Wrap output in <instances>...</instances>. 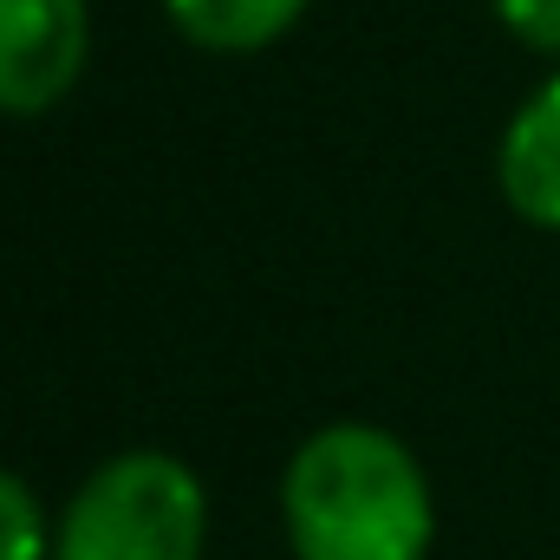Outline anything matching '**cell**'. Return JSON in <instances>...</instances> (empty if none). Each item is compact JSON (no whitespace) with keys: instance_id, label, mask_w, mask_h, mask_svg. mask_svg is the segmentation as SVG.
<instances>
[{"instance_id":"cell-6","label":"cell","mask_w":560,"mask_h":560,"mask_svg":"<svg viewBox=\"0 0 560 560\" xmlns=\"http://www.w3.org/2000/svg\"><path fill=\"white\" fill-rule=\"evenodd\" d=\"M0 560H46V515L20 476L0 469Z\"/></svg>"},{"instance_id":"cell-3","label":"cell","mask_w":560,"mask_h":560,"mask_svg":"<svg viewBox=\"0 0 560 560\" xmlns=\"http://www.w3.org/2000/svg\"><path fill=\"white\" fill-rule=\"evenodd\" d=\"M92 52L85 0H0V118L52 112Z\"/></svg>"},{"instance_id":"cell-4","label":"cell","mask_w":560,"mask_h":560,"mask_svg":"<svg viewBox=\"0 0 560 560\" xmlns=\"http://www.w3.org/2000/svg\"><path fill=\"white\" fill-rule=\"evenodd\" d=\"M502 196L522 222L535 229H560V72L522 98V112L502 131V156H495Z\"/></svg>"},{"instance_id":"cell-1","label":"cell","mask_w":560,"mask_h":560,"mask_svg":"<svg viewBox=\"0 0 560 560\" xmlns=\"http://www.w3.org/2000/svg\"><path fill=\"white\" fill-rule=\"evenodd\" d=\"M280 515L300 560H423L436 528L418 456L378 423L313 430L287 463Z\"/></svg>"},{"instance_id":"cell-7","label":"cell","mask_w":560,"mask_h":560,"mask_svg":"<svg viewBox=\"0 0 560 560\" xmlns=\"http://www.w3.org/2000/svg\"><path fill=\"white\" fill-rule=\"evenodd\" d=\"M495 20L541 59H560V0H495Z\"/></svg>"},{"instance_id":"cell-5","label":"cell","mask_w":560,"mask_h":560,"mask_svg":"<svg viewBox=\"0 0 560 560\" xmlns=\"http://www.w3.org/2000/svg\"><path fill=\"white\" fill-rule=\"evenodd\" d=\"M176 33L202 52H261L306 13V0H163Z\"/></svg>"},{"instance_id":"cell-2","label":"cell","mask_w":560,"mask_h":560,"mask_svg":"<svg viewBox=\"0 0 560 560\" xmlns=\"http://www.w3.org/2000/svg\"><path fill=\"white\" fill-rule=\"evenodd\" d=\"M209 502L189 463L163 450H125L85 476L66 502L52 560H202Z\"/></svg>"}]
</instances>
